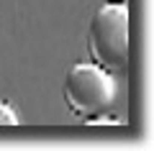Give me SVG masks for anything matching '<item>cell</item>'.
Returning a JSON list of instances; mask_svg holds the SVG:
<instances>
[{"instance_id":"7a4b0ae2","label":"cell","mask_w":154,"mask_h":151,"mask_svg":"<svg viewBox=\"0 0 154 151\" xmlns=\"http://www.w3.org/2000/svg\"><path fill=\"white\" fill-rule=\"evenodd\" d=\"M90 62L110 74H123L128 64V5L123 0L105 3L88 26Z\"/></svg>"},{"instance_id":"3957f363","label":"cell","mask_w":154,"mask_h":151,"mask_svg":"<svg viewBox=\"0 0 154 151\" xmlns=\"http://www.w3.org/2000/svg\"><path fill=\"white\" fill-rule=\"evenodd\" d=\"M18 125H21L18 113H16L8 103L0 100V131H11V128H18Z\"/></svg>"},{"instance_id":"6da1fadb","label":"cell","mask_w":154,"mask_h":151,"mask_svg":"<svg viewBox=\"0 0 154 151\" xmlns=\"http://www.w3.org/2000/svg\"><path fill=\"white\" fill-rule=\"evenodd\" d=\"M116 92H118L116 77L93 62L75 64L62 82V97L67 110L90 125L103 123V115L116 103Z\"/></svg>"}]
</instances>
